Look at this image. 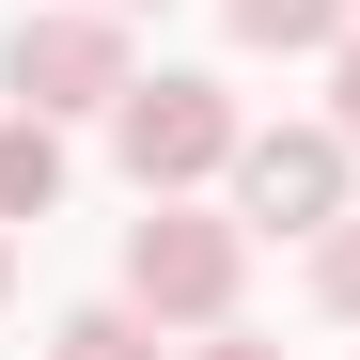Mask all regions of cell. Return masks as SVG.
Instances as JSON below:
<instances>
[{
  "label": "cell",
  "mask_w": 360,
  "mask_h": 360,
  "mask_svg": "<svg viewBox=\"0 0 360 360\" xmlns=\"http://www.w3.org/2000/svg\"><path fill=\"white\" fill-rule=\"evenodd\" d=\"M235 282H251V219H219V204H188V188H157V204L126 219V297H141L157 329H219Z\"/></svg>",
  "instance_id": "6da1fadb"
},
{
  "label": "cell",
  "mask_w": 360,
  "mask_h": 360,
  "mask_svg": "<svg viewBox=\"0 0 360 360\" xmlns=\"http://www.w3.org/2000/svg\"><path fill=\"white\" fill-rule=\"evenodd\" d=\"M235 94L204 79V63H157V79H126L110 94V157H126V188L157 204V188H204V172H235Z\"/></svg>",
  "instance_id": "7a4b0ae2"
},
{
  "label": "cell",
  "mask_w": 360,
  "mask_h": 360,
  "mask_svg": "<svg viewBox=\"0 0 360 360\" xmlns=\"http://www.w3.org/2000/svg\"><path fill=\"white\" fill-rule=\"evenodd\" d=\"M126 79H141V47H126V16H110V0H47V16H16V32H0V94H16V110H47V126L110 110Z\"/></svg>",
  "instance_id": "3957f363"
},
{
  "label": "cell",
  "mask_w": 360,
  "mask_h": 360,
  "mask_svg": "<svg viewBox=\"0 0 360 360\" xmlns=\"http://www.w3.org/2000/svg\"><path fill=\"white\" fill-rule=\"evenodd\" d=\"M345 188H360V141L345 126H251L235 141V219L251 235H329Z\"/></svg>",
  "instance_id": "277c9868"
},
{
  "label": "cell",
  "mask_w": 360,
  "mask_h": 360,
  "mask_svg": "<svg viewBox=\"0 0 360 360\" xmlns=\"http://www.w3.org/2000/svg\"><path fill=\"white\" fill-rule=\"evenodd\" d=\"M219 32L251 47V63H329L360 32V0H219Z\"/></svg>",
  "instance_id": "5b68a950"
},
{
  "label": "cell",
  "mask_w": 360,
  "mask_h": 360,
  "mask_svg": "<svg viewBox=\"0 0 360 360\" xmlns=\"http://www.w3.org/2000/svg\"><path fill=\"white\" fill-rule=\"evenodd\" d=\"M63 188H79L63 126L47 110H0V219H63Z\"/></svg>",
  "instance_id": "8992f818"
},
{
  "label": "cell",
  "mask_w": 360,
  "mask_h": 360,
  "mask_svg": "<svg viewBox=\"0 0 360 360\" xmlns=\"http://www.w3.org/2000/svg\"><path fill=\"white\" fill-rule=\"evenodd\" d=\"M47 360H172V329L141 314V297H79V314L47 329Z\"/></svg>",
  "instance_id": "52a82bcc"
},
{
  "label": "cell",
  "mask_w": 360,
  "mask_h": 360,
  "mask_svg": "<svg viewBox=\"0 0 360 360\" xmlns=\"http://www.w3.org/2000/svg\"><path fill=\"white\" fill-rule=\"evenodd\" d=\"M314 314H345V329H360V204L314 235Z\"/></svg>",
  "instance_id": "ba28073f"
},
{
  "label": "cell",
  "mask_w": 360,
  "mask_h": 360,
  "mask_svg": "<svg viewBox=\"0 0 360 360\" xmlns=\"http://www.w3.org/2000/svg\"><path fill=\"white\" fill-rule=\"evenodd\" d=\"M329 126H345V141H360V32H345V47H329Z\"/></svg>",
  "instance_id": "9c48e42d"
},
{
  "label": "cell",
  "mask_w": 360,
  "mask_h": 360,
  "mask_svg": "<svg viewBox=\"0 0 360 360\" xmlns=\"http://www.w3.org/2000/svg\"><path fill=\"white\" fill-rule=\"evenodd\" d=\"M188 360H282V345H266V329H235V314H219V329H188Z\"/></svg>",
  "instance_id": "30bf717a"
},
{
  "label": "cell",
  "mask_w": 360,
  "mask_h": 360,
  "mask_svg": "<svg viewBox=\"0 0 360 360\" xmlns=\"http://www.w3.org/2000/svg\"><path fill=\"white\" fill-rule=\"evenodd\" d=\"M0 297H16V219H0Z\"/></svg>",
  "instance_id": "8fae6325"
},
{
  "label": "cell",
  "mask_w": 360,
  "mask_h": 360,
  "mask_svg": "<svg viewBox=\"0 0 360 360\" xmlns=\"http://www.w3.org/2000/svg\"><path fill=\"white\" fill-rule=\"evenodd\" d=\"M110 16H157V0H110Z\"/></svg>",
  "instance_id": "7c38bea8"
}]
</instances>
